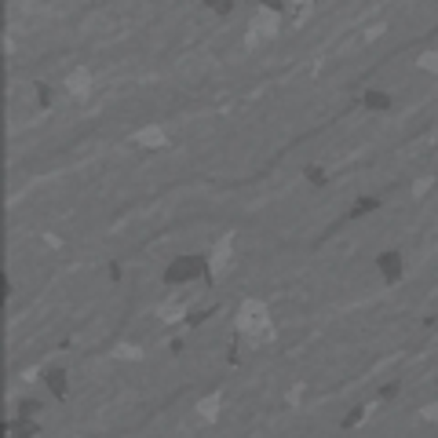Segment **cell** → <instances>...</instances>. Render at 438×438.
<instances>
[{
    "label": "cell",
    "instance_id": "obj_7",
    "mask_svg": "<svg viewBox=\"0 0 438 438\" xmlns=\"http://www.w3.org/2000/svg\"><path fill=\"white\" fill-rule=\"evenodd\" d=\"M66 88H70V95H84L88 88H92V77H88V70H77L70 81H66Z\"/></svg>",
    "mask_w": 438,
    "mask_h": 438
},
{
    "label": "cell",
    "instance_id": "obj_2",
    "mask_svg": "<svg viewBox=\"0 0 438 438\" xmlns=\"http://www.w3.org/2000/svg\"><path fill=\"white\" fill-rule=\"evenodd\" d=\"M281 30V15L278 11H267V8H256L252 22H249V44H259V40H267Z\"/></svg>",
    "mask_w": 438,
    "mask_h": 438
},
{
    "label": "cell",
    "instance_id": "obj_3",
    "mask_svg": "<svg viewBox=\"0 0 438 438\" xmlns=\"http://www.w3.org/2000/svg\"><path fill=\"white\" fill-rule=\"evenodd\" d=\"M377 271H380V278H384V281H398V278H402V271H406L402 252H398V249H384V252L377 256Z\"/></svg>",
    "mask_w": 438,
    "mask_h": 438
},
{
    "label": "cell",
    "instance_id": "obj_12",
    "mask_svg": "<svg viewBox=\"0 0 438 438\" xmlns=\"http://www.w3.org/2000/svg\"><path fill=\"white\" fill-rule=\"evenodd\" d=\"M37 102L40 106H52V88L48 84H37Z\"/></svg>",
    "mask_w": 438,
    "mask_h": 438
},
{
    "label": "cell",
    "instance_id": "obj_14",
    "mask_svg": "<svg viewBox=\"0 0 438 438\" xmlns=\"http://www.w3.org/2000/svg\"><path fill=\"white\" fill-rule=\"evenodd\" d=\"M37 409H40V406H37V402H22V416H26V420H30V416H33V413H37Z\"/></svg>",
    "mask_w": 438,
    "mask_h": 438
},
{
    "label": "cell",
    "instance_id": "obj_15",
    "mask_svg": "<svg viewBox=\"0 0 438 438\" xmlns=\"http://www.w3.org/2000/svg\"><path fill=\"white\" fill-rule=\"evenodd\" d=\"M380 33H384V26H369V30H365V40H372V37H380Z\"/></svg>",
    "mask_w": 438,
    "mask_h": 438
},
{
    "label": "cell",
    "instance_id": "obj_1",
    "mask_svg": "<svg viewBox=\"0 0 438 438\" xmlns=\"http://www.w3.org/2000/svg\"><path fill=\"white\" fill-rule=\"evenodd\" d=\"M208 274V259L205 256H194V252H183L175 256L168 267H165V281L168 285H187V281H197Z\"/></svg>",
    "mask_w": 438,
    "mask_h": 438
},
{
    "label": "cell",
    "instance_id": "obj_5",
    "mask_svg": "<svg viewBox=\"0 0 438 438\" xmlns=\"http://www.w3.org/2000/svg\"><path fill=\"white\" fill-rule=\"evenodd\" d=\"M362 106H365V110H377V114H384V110L394 106V95L380 92V88H365V92H362Z\"/></svg>",
    "mask_w": 438,
    "mask_h": 438
},
{
    "label": "cell",
    "instance_id": "obj_11",
    "mask_svg": "<svg viewBox=\"0 0 438 438\" xmlns=\"http://www.w3.org/2000/svg\"><path fill=\"white\" fill-rule=\"evenodd\" d=\"M362 416H365V406H355V409H350V413H347V420H343V427H355V424L362 420Z\"/></svg>",
    "mask_w": 438,
    "mask_h": 438
},
{
    "label": "cell",
    "instance_id": "obj_9",
    "mask_svg": "<svg viewBox=\"0 0 438 438\" xmlns=\"http://www.w3.org/2000/svg\"><path fill=\"white\" fill-rule=\"evenodd\" d=\"M139 143H146V146H161L165 143V136L158 128H143V136H139Z\"/></svg>",
    "mask_w": 438,
    "mask_h": 438
},
{
    "label": "cell",
    "instance_id": "obj_6",
    "mask_svg": "<svg viewBox=\"0 0 438 438\" xmlns=\"http://www.w3.org/2000/svg\"><path fill=\"white\" fill-rule=\"evenodd\" d=\"M314 8V0H285V15L289 18H307Z\"/></svg>",
    "mask_w": 438,
    "mask_h": 438
},
{
    "label": "cell",
    "instance_id": "obj_8",
    "mask_svg": "<svg viewBox=\"0 0 438 438\" xmlns=\"http://www.w3.org/2000/svg\"><path fill=\"white\" fill-rule=\"evenodd\" d=\"M377 208H380V197H358V201L350 205V219L369 215V212H377Z\"/></svg>",
    "mask_w": 438,
    "mask_h": 438
},
{
    "label": "cell",
    "instance_id": "obj_13",
    "mask_svg": "<svg viewBox=\"0 0 438 438\" xmlns=\"http://www.w3.org/2000/svg\"><path fill=\"white\" fill-rule=\"evenodd\" d=\"M307 179H311L314 187H321V183H325V172H321V168H314V165H307Z\"/></svg>",
    "mask_w": 438,
    "mask_h": 438
},
{
    "label": "cell",
    "instance_id": "obj_4",
    "mask_svg": "<svg viewBox=\"0 0 438 438\" xmlns=\"http://www.w3.org/2000/svg\"><path fill=\"white\" fill-rule=\"evenodd\" d=\"M44 387H48V394H55V398H66V394H70L66 369L62 365H48V369H44Z\"/></svg>",
    "mask_w": 438,
    "mask_h": 438
},
{
    "label": "cell",
    "instance_id": "obj_10",
    "mask_svg": "<svg viewBox=\"0 0 438 438\" xmlns=\"http://www.w3.org/2000/svg\"><path fill=\"white\" fill-rule=\"evenodd\" d=\"M420 70H431V73H438V52H427V55H420Z\"/></svg>",
    "mask_w": 438,
    "mask_h": 438
}]
</instances>
